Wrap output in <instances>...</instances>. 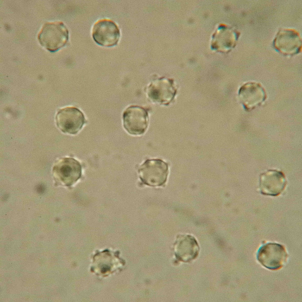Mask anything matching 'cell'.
<instances>
[{
	"label": "cell",
	"instance_id": "obj_1",
	"mask_svg": "<svg viewBox=\"0 0 302 302\" xmlns=\"http://www.w3.org/2000/svg\"><path fill=\"white\" fill-rule=\"evenodd\" d=\"M37 38L42 46L50 51L54 52L66 45L69 38L68 31L62 22H48L42 26Z\"/></svg>",
	"mask_w": 302,
	"mask_h": 302
},
{
	"label": "cell",
	"instance_id": "obj_2",
	"mask_svg": "<svg viewBox=\"0 0 302 302\" xmlns=\"http://www.w3.org/2000/svg\"><path fill=\"white\" fill-rule=\"evenodd\" d=\"M138 173L142 180L152 186L163 185L165 182L168 173L167 164L159 159L146 160L139 167Z\"/></svg>",
	"mask_w": 302,
	"mask_h": 302
},
{
	"label": "cell",
	"instance_id": "obj_3",
	"mask_svg": "<svg viewBox=\"0 0 302 302\" xmlns=\"http://www.w3.org/2000/svg\"><path fill=\"white\" fill-rule=\"evenodd\" d=\"M93 37L100 45L110 47L116 45L120 36L119 29L116 24L108 19H102L94 24L92 31Z\"/></svg>",
	"mask_w": 302,
	"mask_h": 302
},
{
	"label": "cell",
	"instance_id": "obj_4",
	"mask_svg": "<svg viewBox=\"0 0 302 302\" xmlns=\"http://www.w3.org/2000/svg\"><path fill=\"white\" fill-rule=\"evenodd\" d=\"M55 120L57 125L61 130L72 134L77 133L86 122L82 112L73 107L60 109L57 113Z\"/></svg>",
	"mask_w": 302,
	"mask_h": 302
},
{
	"label": "cell",
	"instance_id": "obj_5",
	"mask_svg": "<svg viewBox=\"0 0 302 302\" xmlns=\"http://www.w3.org/2000/svg\"><path fill=\"white\" fill-rule=\"evenodd\" d=\"M123 117L124 126L131 134H142L147 127L148 113L143 108L137 106H130L124 112Z\"/></svg>",
	"mask_w": 302,
	"mask_h": 302
},
{
	"label": "cell",
	"instance_id": "obj_6",
	"mask_svg": "<svg viewBox=\"0 0 302 302\" xmlns=\"http://www.w3.org/2000/svg\"><path fill=\"white\" fill-rule=\"evenodd\" d=\"M287 257L283 247L275 243H268L263 246L257 255L258 260L263 266L273 270L280 267L285 262Z\"/></svg>",
	"mask_w": 302,
	"mask_h": 302
},
{
	"label": "cell",
	"instance_id": "obj_7",
	"mask_svg": "<svg viewBox=\"0 0 302 302\" xmlns=\"http://www.w3.org/2000/svg\"><path fill=\"white\" fill-rule=\"evenodd\" d=\"M147 91L148 95L152 100L164 105H168L172 101L176 92L173 81L166 78L152 82Z\"/></svg>",
	"mask_w": 302,
	"mask_h": 302
},
{
	"label": "cell",
	"instance_id": "obj_8",
	"mask_svg": "<svg viewBox=\"0 0 302 302\" xmlns=\"http://www.w3.org/2000/svg\"><path fill=\"white\" fill-rule=\"evenodd\" d=\"M285 185V180L280 172L269 170L261 175L260 180V188L263 194L276 196L284 189Z\"/></svg>",
	"mask_w": 302,
	"mask_h": 302
},
{
	"label": "cell",
	"instance_id": "obj_9",
	"mask_svg": "<svg viewBox=\"0 0 302 302\" xmlns=\"http://www.w3.org/2000/svg\"><path fill=\"white\" fill-rule=\"evenodd\" d=\"M241 101L247 110H251L260 105L265 100L264 89L259 84L249 82L244 84L239 92Z\"/></svg>",
	"mask_w": 302,
	"mask_h": 302
},
{
	"label": "cell",
	"instance_id": "obj_10",
	"mask_svg": "<svg viewBox=\"0 0 302 302\" xmlns=\"http://www.w3.org/2000/svg\"><path fill=\"white\" fill-rule=\"evenodd\" d=\"M53 171L62 180L70 183L76 181L81 177V167L79 163L75 159L65 158L56 163Z\"/></svg>",
	"mask_w": 302,
	"mask_h": 302
},
{
	"label": "cell",
	"instance_id": "obj_11",
	"mask_svg": "<svg viewBox=\"0 0 302 302\" xmlns=\"http://www.w3.org/2000/svg\"><path fill=\"white\" fill-rule=\"evenodd\" d=\"M113 253L103 251L94 257L93 269L99 274L106 275L113 272L115 269L116 260Z\"/></svg>",
	"mask_w": 302,
	"mask_h": 302
},
{
	"label": "cell",
	"instance_id": "obj_12",
	"mask_svg": "<svg viewBox=\"0 0 302 302\" xmlns=\"http://www.w3.org/2000/svg\"><path fill=\"white\" fill-rule=\"evenodd\" d=\"M182 239L180 242V255L182 259L188 262L195 258L199 250L198 245L195 238L191 235H186Z\"/></svg>",
	"mask_w": 302,
	"mask_h": 302
},
{
	"label": "cell",
	"instance_id": "obj_13",
	"mask_svg": "<svg viewBox=\"0 0 302 302\" xmlns=\"http://www.w3.org/2000/svg\"><path fill=\"white\" fill-rule=\"evenodd\" d=\"M45 190V187L42 185H39L37 186L36 188V191L39 193H43L44 192Z\"/></svg>",
	"mask_w": 302,
	"mask_h": 302
}]
</instances>
